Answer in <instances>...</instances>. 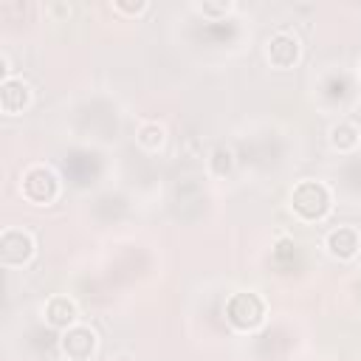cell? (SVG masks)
Wrapping results in <instances>:
<instances>
[{
	"mask_svg": "<svg viewBox=\"0 0 361 361\" xmlns=\"http://www.w3.org/2000/svg\"><path fill=\"white\" fill-rule=\"evenodd\" d=\"M333 206V195L322 180H299L290 192V209L299 220L316 223L324 220Z\"/></svg>",
	"mask_w": 361,
	"mask_h": 361,
	"instance_id": "6da1fadb",
	"label": "cell"
},
{
	"mask_svg": "<svg viewBox=\"0 0 361 361\" xmlns=\"http://www.w3.org/2000/svg\"><path fill=\"white\" fill-rule=\"evenodd\" d=\"M20 189H23V195H25V200H31V203H37V206H45V203H54V200H56V195H59V180H56V175H54L51 166L34 164V166H28V169L23 172Z\"/></svg>",
	"mask_w": 361,
	"mask_h": 361,
	"instance_id": "7a4b0ae2",
	"label": "cell"
},
{
	"mask_svg": "<svg viewBox=\"0 0 361 361\" xmlns=\"http://www.w3.org/2000/svg\"><path fill=\"white\" fill-rule=\"evenodd\" d=\"M226 319L237 330H257L265 319V302L251 290H240L226 302Z\"/></svg>",
	"mask_w": 361,
	"mask_h": 361,
	"instance_id": "3957f363",
	"label": "cell"
},
{
	"mask_svg": "<svg viewBox=\"0 0 361 361\" xmlns=\"http://www.w3.org/2000/svg\"><path fill=\"white\" fill-rule=\"evenodd\" d=\"M59 347H62V353H65L68 361H87L96 353V347H99V336H96L93 327L76 322L73 327H68L62 333Z\"/></svg>",
	"mask_w": 361,
	"mask_h": 361,
	"instance_id": "277c9868",
	"label": "cell"
},
{
	"mask_svg": "<svg viewBox=\"0 0 361 361\" xmlns=\"http://www.w3.org/2000/svg\"><path fill=\"white\" fill-rule=\"evenodd\" d=\"M34 257V237L23 228H6L0 234V262L3 265H23Z\"/></svg>",
	"mask_w": 361,
	"mask_h": 361,
	"instance_id": "5b68a950",
	"label": "cell"
},
{
	"mask_svg": "<svg viewBox=\"0 0 361 361\" xmlns=\"http://www.w3.org/2000/svg\"><path fill=\"white\" fill-rule=\"evenodd\" d=\"M299 51H302L299 37L290 31H274L265 39V56L274 68H290L299 59Z\"/></svg>",
	"mask_w": 361,
	"mask_h": 361,
	"instance_id": "8992f818",
	"label": "cell"
},
{
	"mask_svg": "<svg viewBox=\"0 0 361 361\" xmlns=\"http://www.w3.org/2000/svg\"><path fill=\"white\" fill-rule=\"evenodd\" d=\"M31 102V87L20 76H8L0 82V107L6 116H17L28 107Z\"/></svg>",
	"mask_w": 361,
	"mask_h": 361,
	"instance_id": "52a82bcc",
	"label": "cell"
},
{
	"mask_svg": "<svg viewBox=\"0 0 361 361\" xmlns=\"http://www.w3.org/2000/svg\"><path fill=\"white\" fill-rule=\"evenodd\" d=\"M324 245H327V251H330L333 257H338V259H353V257L358 254V248H361V234H358L353 226H338V228L327 231Z\"/></svg>",
	"mask_w": 361,
	"mask_h": 361,
	"instance_id": "ba28073f",
	"label": "cell"
},
{
	"mask_svg": "<svg viewBox=\"0 0 361 361\" xmlns=\"http://www.w3.org/2000/svg\"><path fill=\"white\" fill-rule=\"evenodd\" d=\"M45 319L51 327H59V330H68L76 324V302L56 293L45 302Z\"/></svg>",
	"mask_w": 361,
	"mask_h": 361,
	"instance_id": "9c48e42d",
	"label": "cell"
},
{
	"mask_svg": "<svg viewBox=\"0 0 361 361\" xmlns=\"http://www.w3.org/2000/svg\"><path fill=\"white\" fill-rule=\"evenodd\" d=\"M164 138H166V133H164V127H161L158 121H141L138 130H135V141H138V147H144L147 152L161 149V147H164Z\"/></svg>",
	"mask_w": 361,
	"mask_h": 361,
	"instance_id": "30bf717a",
	"label": "cell"
},
{
	"mask_svg": "<svg viewBox=\"0 0 361 361\" xmlns=\"http://www.w3.org/2000/svg\"><path fill=\"white\" fill-rule=\"evenodd\" d=\"M330 144H333L338 152H353L355 144H358V130H355V124H350V121L333 124V127H330Z\"/></svg>",
	"mask_w": 361,
	"mask_h": 361,
	"instance_id": "8fae6325",
	"label": "cell"
},
{
	"mask_svg": "<svg viewBox=\"0 0 361 361\" xmlns=\"http://www.w3.org/2000/svg\"><path fill=\"white\" fill-rule=\"evenodd\" d=\"M231 166H234L231 149H228V147H214V149H212V158H209V172L217 175V178H223V175L231 172Z\"/></svg>",
	"mask_w": 361,
	"mask_h": 361,
	"instance_id": "7c38bea8",
	"label": "cell"
},
{
	"mask_svg": "<svg viewBox=\"0 0 361 361\" xmlns=\"http://www.w3.org/2000/svg\"><path fill=\"white\" fill-rule=\"evenodd\" d=\"M200 11L203 14H226L228 11V3H203Z\"/></svg>",
	"mask_w": 361,
	"mask_h": 361,
	"instance_id": "4fadbf2b",
	"label": "cell"
},
{
	"mask_svg": "<svg viewBox=\"0 0 361 361\" xmlns=\"http://www.w3.org/2000/svg\"><path fill=\"white\" fill-rule=\"evenodd\" d=\"M147 8V3H116V11H144Z\"/></svg>",
	"mask_w": 361,
	"mask_h": 361,
	"instance_id": "5bb4252c",
	"label": "cell"
},
{
	"mask_svg": "<svg viewBox=\"0 0 361 361\" xmlns=\"http://www.w3.org/2000/svg\"><path fill=\"white\" fill-rule=\"evenodd\" d=\"M110 361H130L127 355H118V358H110Z\"/></svg>",
	"mask_w": 361,
	"mask_h": 361,
	"instance_id": "9a60e30c",
	"label": "cell"
}]
</instances>
